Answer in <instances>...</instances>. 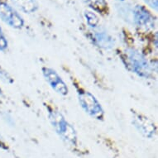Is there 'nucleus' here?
Returning <instances> with one entry per match:
<instances>
[{
  "label": "nucleus",
  "instance_id": "obj_16",
  "mask_svg": "<svg viewBox=\"0 0 158 158\" xmlns=\"http://www.w3.org/2000/svg\"><path fill=\"white\" fill-rule=\"evenodd\" d=\"M119 1H123V0H119Z\"/></svg>",
  "mask_w": 158,
  "mask_h": 158
},
{
  "label": "nucleus",
  "instance_id": "obj_7",
  "mask_svg": "<svg viewBox=\"0 0 158 158\" xmlns=\"http://www.w3.org/2000/svg\"><path fill=\"white\" fill-rule=\"evenodd\" d=\"M133 21L138 27L144 30H152L155 27V19L152 13L144 6L137 5L133 9Z\"/></svg>",
  "mask_w": 158,
  "mask_h": 158
},
{
  "label": "nucleus",
  "instance_id": "obj_5",
  "mask_svg": "<svg viewBox=\"0 0 158 158\" xmlns=\"http://www.w3.org/2000/svg\"><path fill=\"white\" fill-rule=\"evenodd\" d=\"M0 19L14 29H21L24 25L22 16L4 1H0Z\"/></svg>",
  "mask_w": 158,
  "mask_h": 158
},
{
  "label": "nucleus",
  "instance_id": "obj_13",
  "mask_svg": "<svg viewBox=\"0 0 158 158\" xmlns=\"http://www.w3.org/2000/svg\"><path fill=\"white\" fill-rule=\"evenodd\" d=\"M145 2L152 8L157 9V0H145Z\"/></svg>",
  "mask_w": 158,
  "mask_h": 158
},
{
  "label": "nucleus",
  "instance_id": "obj_12",
  "mask_svg": "<svg viewBox=\"0 0 158 158\" xmlns=\"http://www.w3.org/2000/svg\"><path fill=\"white\" fill-rule=\"evenodd\" d=\"M0 79L6 83L12 84L13 82V78L11 77V75L2 67H0Z\"/></svg>",
  "mask_w": 158,
  "mask_h": 158
},
{
  "label": "nucleus",
  "instance_id": "obj_1",
  "mask_svg": "<svg viewBox=\"0 0 158 158\" xmlns=\"http://www.w3.org/2000/svg\"><path fill=\"white\" fill-rule=\"evenodd\" d=\"M48 117L55 131L65 143L71 146L77 143V133L75 127L65 119L60 111L54 109H48Z\"/></svg>",
  "mask_w": 158,
  "mask_h": 158
},
{
  "label": "nucleus",
  "instance_id": "obj_9",
  "mask_svg": "<svg viewBox=\"0 0 158 158\" xmlns=\"http://www.w3.org/2000/svg\"><path fill=\"white\" fill-rule=\"evenodd\" d=\"M13 5L19 10L24 13H35L37 8L38 4L36 0H10Z\"/></svg>",
  "mask_w": 158,
  "mask_h": 158
},
{
  "label": "nucleus",
  "instance_id": "obj_15",
  "mask_svg": "<svg viewBox=\"0 0 158 158\" xmlns=\"http://www.w3.org/2000/svg\"><path fill=\"white\" fill-rule=\"evenodd\" d=\"M3 94V90H2V89L0 88V95H2Z\"/></svg>",
  "mask_w": 158,
  "mask_h": 158
},
{
  "label": "nucleus",
  "instance_id": "obj_11",
  "mask_svg": "<svg viewBox=\"0 0 158 158\" xmlns=\"http://www.w3.org/2000/svg\"><path fill=\"white\" fill-rule=\"evenodd\" d=\"M86 23L90 27H96L99 23V18L95 13L91 11H85V13Z\"/></svg>",
  "mask_w": 158,
  "mask_h": 158
},
{
  "label": "nucleus",
  "instance_id": "obj_8",
  "mask_svg": "<svg viewBox=\"0 0 158 158\" xmlns=\"http://www.w3.org/2000/svg\"><path fill=\"white\" fill-rule=\"evenodd\" d=\"M93 42L99 48L104 50L112 49L114 47V39L104 31H95L92 35Z\"/></svg>",
  "mask_w": 158,
  "mask_h": 158
},
{
  "label": "nucleus",
  "instance_id": "obj_3",
  "mask_svg": "<svg viewBox=\"0 0 158 158\" xmlns=\"http://www.w3.org/2000/svg\"><path fill=\"white\" fill-rule=\"evenodd\" d=\"M78 100L81 108L86 114L93 118L98 121H103L104 118V110L101 104L90 92L81 90L78 92Z\"/></svg>",
  "mask_w": 158,
  "mask_h": 158
},
{
  "label": "nucleus",
  "instance_id": "obj_14",
  "mask_svg": "<svg viewBox=\"0 0 158 158\" xmlns=\"http://www.w3.org/2000/svg\"><path fill=\"white\" fill-rule=\"evenodd\" d=\"M0 148H2L3 150H8V145L6 144L5 142L3 141V137H1V135H0Z\"/></svg>",
  "mask_w": 158,
  "mask_h": 158
},
{
  "label": "nucleus",
  "instance_id": "obj_10",
  "mask_svg": "<svg viewBox=\"0 0 158 158\" xmlns=\"http://www.w3.org/2000/svg\"><path fill=\"white\" fill-rule=\"evenodd\" d=\"M84 2L95 12L99 13H108V3L106 0H84Z\"/></svg>",
  "mask_w": 158,
  "mask_h": 158
},
{
  "label": "nucleus",
  "instance_id": "obj_6",
  "mask_svg": "<svg viewBox=\"0 0 158 158\" xmlns=\"http://www.w3.org/2000/svg\"><path fill=\"white\" fill-rule=\"evenodd\" d=\"M42 71L45 80L49 84V85L52 87L53 90L61 96L67 95L69 93V89L65 81L62 80V78L60 77V75L54 69L50 67H42Z\"/></svg>",
  "mask_w": 158,
  "mask_h": 158
},
{
  "label": "nucleus",
  "instance_id": "obj_4",
  "mask_svg": "<svg viewBox=\"0 0 158 158\" xmlns=\"http://www.w3.org/2000/svg\"><path fill=\"white\" fill-rule=\"evenodd\" d=\"M132 123L135 128L143 137L151 139L155 137L156 133V126L152 120L142 113L132 110Z\"/></svg>",
  "mask_w": 158,
  "mask_h": 158
},
{
  "label": "nucleus",
  "instance_id": "obj_2",
  "mask_svg": "<svg viewBox=\"0 0 158 158\" xmlns=\"http://www.w3.org/2000/svg\"><path fill=\"white\" fill-rule=\"evenodd\" d=\"M127 68L139 77L150 79L153 77L154 70L141 52L135 49H128L125 54Z\"/></svg>",
  "mask_w": 158,
  "mask_h": 158
}]
</instances>
